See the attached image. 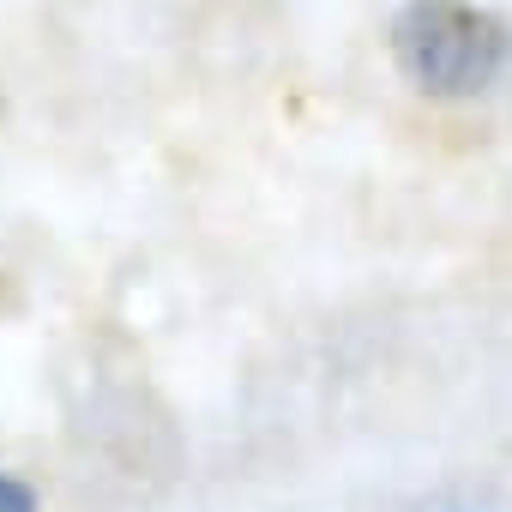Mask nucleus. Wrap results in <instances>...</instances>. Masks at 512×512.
<instances>
[{
	"instance_id": "nucleus-1",
	"label": "nucleus",
	"mask_w": 512,
	"mask_h": 512,
	"mask_svg": "<svg viewBox=\"0 0 512 512\" xmlns=\"http://www.w3.org/2000/svg\"><path fill=\"white\" fill-rule=\"evenodd\" d=\"M392 61L428 97H482L506 67V25L464 0H410L392 19Z\"/></svg>"
},
{
	"instance_id": "nucleus-2",
	"label": "nucleus",
	"mask_w": 512,
	"mask_h": 512,
	"mask_svg": "<svg viewBox=\"0 0 512 512\" xmlns=\"http://www.w3.org/2000/svg\"><path fill=\"white\" fill-rule=\"evenodd\" d=\"M0 512H37V494L19 476H0Z\"/></svg>"
}]
</instances>
